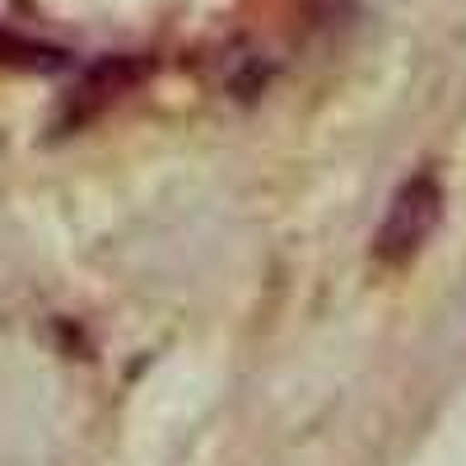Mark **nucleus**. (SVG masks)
Returning a JSON list of instances; mask_svg holds the SVG:
<instances>
[{
	"label": "nucleus",
	"mask_w": 466,
	"mask_h": 466,
	"mask_svg": "<svg viewBox=\"0 0 466 466\" xmlns=\"http://www.w3.org/2000/svg\"><path fill=\"white\" fill-rule=\"evenodd\" d=\"M33 47L24 43V37H15L10 28H0V66H10V61H28Z\"/></svg>",
	"instance_id": "nucleus-2"
},
{
	"label": "nucleus",
	"mask_w": 466,
	"mask_h": 466,
	"mask_svg": "<svg viewBox=\"0 0 466 466\" xmlns=\"http://www.w3.org/2000/svg\"><path fill=\"white\" fill-rule=\"evenodd\" d=\"M434 219H439V191H434L430 177H420V182H410L401 197H397L392 219L382 224L378 252H382V257H406V252H415V248L424 243V233L434 228Z\"/></svg>",
	"instance_id": "nucleus-1"
}]
</instances>
